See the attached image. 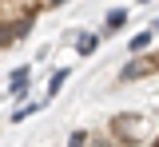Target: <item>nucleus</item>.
<instances>
[{"mask_svg":"<svg viewBox=\"0 0 159 147\" xmlns=\"http://www.w3.org/2000/svg\"><path fill=\"white\" fill-rule=\"evenodd\" d=\"M107 131H111L123 147H139L143 135H147V119H143L139 111H116L111 123H107Z\"/></svg>","mask_w":159,"mask_h":147,"instance_id":"obj_1","label":"nucleus"},{"mask_svg":"<svg viewBox=\"0 0 159 147\" xmlns=\"http://www.w3.org/2000/svg\"><path fill=\"white\" fill-rule=\"evenodd\" d=\"M159 72V52H135L131 60L123 64V72H119V84H135L143 76H151Z\"/></svg>","mask_w":159,"mask_h":147,"instance_id":"obj_2","label":"nucleus"},{"mask_svg":"<svg viewBox=\"0 0 159 147\" xmlns=\"http://www.w3.org/2000/svg\"><path fill=\"white\" fill-rule=\"evenodd\" d=\"M68 76H72V68H56V72H52V80H48V87H44V104H52L60 91H64Z\"/></svg>","mask_w":159,"mask_h":147,"instance_id":"obj_3","label":"nucleus"},{"mask_svg":"<svg viewBox=\"0 0 159 147\" xmlns=\"http://www.w3.org/2000/svg\"><path fill=\"white\" fill-rule=\"evenodd\" d=\"M28 84H32V68H16L12 80H8V91H12L16 100H24V96H28Z\"/></svg>","mask_w":159,"mask_h":147,"instance_id":"obj_4","label":"nucleus"},{"mask_svg":"<svg viewBox=\"0 0 159 147\" xmlns=\"http://www.w3.org/2000/svg\"><path fill=\"white\" fill-rule=\"evenodd\" d=\"M151 44H155V28H143V32H135L127 40V48L131 52H151Z\"/></svg>","mask_w":159,"mask_h":147,"instance_id":"obj_5","label":"nucleus"},{"mask_svg":"<svg viewBox=\"0 0 159 147\" xmlns=\"http://www.w3.org/2000/svg\"><path fill=\"white\" fill-rule=\"evenodd\" d=\"M76 52H80V56H96V52H99V36H96V32H84V36L76 40Z\"/></svg>","mask_w":159,"mask_h":147,"instance_id":"obj_6","label":"nucleus"},{"mask_svg":"<svg viewBox=\"0 0 159 147\" xmlns=\"http://www.w3.org/2000/svg\"><path fill=\"white\" fill-rule=\"evenodd\" d=\"M127 24V8H116V12H107V20H103V32L111 36V32H119Z\"/></svg>","mask_w":159,"mask_h":147,"instance_id":"obj_7","label":"nucleus"},{"mask_svg":"<svg viewBox=\"0 0 159 147\" xmlns=\"http://www.w3.org/2000/svg\"><path fill=\"white\" fill-rule=\"evenodd\" d=\"M88 147H123V143H119L116 135L107 131V135H92V143H88Z\"/></svg>","mask_w":159,"mask_h":147,"instance_id":"obj_8","label":"nucleus"},{"mask_svg":"<svg viewBox=\"0 0 159 147\" xmlns=\"http://www.w3.org/2000/svg\"><path fill=\"white\" fill-rule=\"evenodd\" d=\"M92 143V131H72V139H68V147H88Z\"/></svg>","mask_w":159,"mask_h":147,"instance_id":"obj_9","label":"nucleus"},{"mask_svg":"<svg viewBox=\"0 0 159 147\" xmlns=\"http://www.w3.org/2000/svg\"><path fill=\"white\" fill-rule=\"evenodd\" d=\"M40 107H44V100H40V104H24L20 111H12V119L20 123V119H28V115H32V111H40Z\"/></svg>","mask_w":159,"mask_h":147,"instance_id":"obj_10","label":"nucleus"},{"mask_svg":"<svg viewBox=\"0 0 159 147\" xmlns=\"http://www.w3.org/2000/svg\"><path fill=\"white\" fill-rule=\"evenodd\" d=\"M40 4H44V8H64L68 0H40Z\"/></svg>","mask_w":159,"mask_h":147,"instance_id":"obj_11","label":"nucleus"},{"mask_svg":"<svg viewBox=\"0 0 159 147\" xmlns=\"http://www.w3.org/2000/svg\"><path fill=\"white\" fill-rule=\"evenodd\" d=\"M151 28H155V36H159V20H155V24H151Z\"/></svg>","mask_w":159,"mask_h":147,"instance_id":"obj_12","label":"nucleus"},{"mask_svg":"<svg viewBox=\"0 0 159 147\" xmlns=\"http://www.w3.org/2000/svg\"><path fill=\"white\" fill-rule=\"evenodd\" d=\"M151 147H159V135H155V143H151Z\"/></svg>","mask_w":159,"mask_h":147,"instance_id":"obj_13","label":"nucleus"},{"mask_svg":"<svg viewBox=\"0 0 159 147\" xmlns=\"http://www.w3.org/2000/svg\"><path fill=\"white\" fill-rule=\"evenodd\" d=\"M139 4H151V0H139Z\"/></svg>","mask_w":159,"mask_h":147,"instance_id":"obj_14","label":"nucleus"}]
</instances>
